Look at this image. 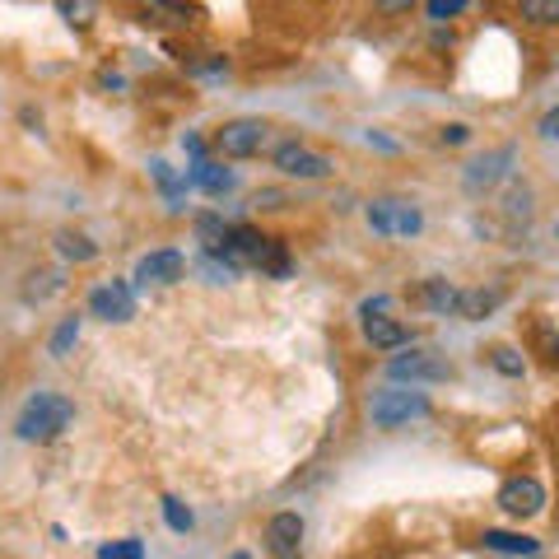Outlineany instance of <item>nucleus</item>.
I'll return each instance as SVG.
<instances>
[{"mask_svg":"<svg viewBox=\"0 0 559 559\" xmlns=\"http://www.w3.org/2000/svg\"><path fill=\"white\" fill-rule=\"evenodd\" d=\"M522 20H532L540 28L559 24V0H522Z\"/></svg>","mask_w":559,"mask_h":559,"instance_id":"nucleus-20","label":"nucleus"},{"mask_svg":"<svg viewBox=\"0 0 559 559\" xmlns=\"http://www.w3.org/2000/svg\"><path fill=\"white\" fill-rule=\"evenodd\" d=\"M364 341L373 349H401V345L415 341V331L396 318H364Z\"/></svg>","mask_w":559,"mask_h":559,"instance_id":"nucleus-11","label":"nucleus"},{"mask_svg":"<svg viewBox=\"0 0 559 559\" xmlns=\"http://www.w3.org/2000/svg\"><path fill=\"white\" fill-rule=\"evenodd\" d=\"M480 546L495 550V555H518V559H536L540 555V540L522 536V532H495V527L480 532Z\"/></svg>","mask_w":559,"mask_h":559,"instance_id":"nucleus-12","label":"nucleus"},{"mask_svg":"<svg viewBox=\"0 0 559 559\" xmlns=\"http://www.w3.org/2000/svg\"><path fill=\"white\" fill-rule=\"evenodd\" d=\"M503 164H513V150H495V154H485V159H476V164H466V187L471 191H485V187H495L503 173Z\"/></svg>","mask_w":559,"mask_h":559,"instance_id":"nucleus-13","label":"nucleus"},{"mask_svg":"<svg viewBox=\"0 0 559 559\" xmlns=\"http://www.w3.org/2000/svg\"><path fill=\"white\" fill-rule=\"evenodd\" d=\"M234 559H252V555H242V550H238V555H234Z\"/></svg>","mask_w":559,"mask_h":559,"instance_id":"nucleus-31","label":"nucleus"},{"mask_svg":"<svg viewBox=\"0 0 559 559\" xmlns=\"http://www.w3.org/2000/svg\"><path fill=\"white\" fill-rule=\"evenodd\" d=\"M388 378H392V382H411V388H419V382H443V378H452V369H448L439 355L411 349V355H396V359L388 364Z\"/></svg>","mask_w":559,"mask_h":559,"instance_id":"nucleus-7","label":"nucleus"},{"mask_svg":"<svg viewBox=\"0 0 559 559\" xmlns=\"http://www.w3.org/2000/svg\"><path fill=\"white\" fill-rule=\"evenodd\" d=\"M70 425H75V401L61 392H38L24 401L20 419H14V433L24 443H57Z\"/></svg>","mask_w":559,"mask_h":559,"instance_id":"nucleus-1","label":"nucleus"},{"mask_svg":"<svg viewBox=\"0 0 559 559\" xmlns=\"http://www.w3.org/2000/svg\"><path fill=\"white\" fill-rule=\"evenodd\" d=\"M457 299H462V289H452L448 280H425V285H419V294H415V304L419 308H429V312H457Z\"/></svg>","mask_w":559,"mask_h":559,"instance_id":"nucleus-15","label":"nucleus"},{"mask_svg":"<svg viewBox=\"0 0 559 559\" xmlns=\"http://www.w3.org/2000/svg\"><path fill=\"white\" fill-rule=\"evenodd\" d=\"M271 159H275V168L285 173V178H304V182H312V178H326V173L336 168V164L326 159V154L308 150L304 140H285V145H275Z\"/></svg>","mask_w":559,"mask_h":559,"instance_id":"nucleus-6","label":"nucleus"},{"mask_svg":"<svg viewBox=\"0 0 559 559\" xmlns=\"http://www.w3.org/2000/svg\"><path fill=\"white\" fill-rule=\"evenodd\" d=\"M98 559H145V546H140L135 536H127V540H108V546L98 550Z\"/></svg>","mask_w":559,"mask_h":559,"instance_id":"nucleus-23","label":"nucleus"},{"mask_svg":"<svg viewBox=\"0 0 559 559\" xmlns=\"http://www.w3.org/2000/svg\"><path fill=\"white\" fill-rule=\"evenodd\" d=\"M164 522H168V527L178 532V536H187L191 527H197V513H191L182 499H173V495H168V499H164Z\"/></svg>","mask_w":559,"mask_h":559,"instance_id":"nucleus-19","label":"nucleus"},{"mask_svg":"<svg viewBox=\"0 0 559 559\" xmlns=\"http://www.w3.org/2000/svg\"><path fill=\"white\" fill-rule=\"evenodd\" d=\"M555 234H559V224H555Z\"/></svg>","mask_w":559,"mask_h":559,"instance_id":"nucleus-32","label":"nucleus"},{"mask_svg":"<svg viewBox=\"0 0 559 559\" xmlns=\"http://www.w3.org/2000/svg\"><path fill=\"white\" fill-rule=\"evenodd\" d=\"M187 182H191V187H201L205 197H224V191H234V173L224 168V164H210V159H201V164H191Z\"/></svg>","mask_w":559,"mask_h":559,"instance_id":"nucleus-14","label":"nucleus"},{"mask_svg":"<svg viewBox=\"0 0 559 559\" xmlns=\"http://www.w3.org/2000/svg\"><path fill=\"white\" fill-rule=\"evenodd\" d=\"M182 150H187V154H191V159H197V164L205 159V145H201V135H187V140H182Z\"/></svg>","mask_w":559,"mask_h":559,"instance_id":"nucleus-30","label":"nucleus"},{"mask_svg":"<svg viewBox=\"0 0 559 559\" xmlns=\"http://www.w3.org/2000/svg\"><path fill=\"white\" fill-rule=\"evenodd\" d=\"M197 80H229V61L224 57H205V61H191L187 66Z\"/></svg>","mask_w":559,"mask_h":559,"instance_id":"nucleus-24","label":"nucleus"},{"mask_svg":"<svg viewBox=\"0 0 559 559\" xmlns=\"http://www.w3.org/2000/svg\"><path fill=\"white\" fill-rule=\"evenodd\" d=\"M57 252H61L66 261H80V266H84V261L98 257V242H90V238L75 234V229H61V234H57Z\"/></svg>","mask_w":559,"mask_h":559,"instance_id":"nucleus-18","label":"nucleus"},{"mask_svg":"<svg viewBox=\"0 0 559 559\" xmlns=\"http://www.w3.org/2000/svg\"><path fill=\"white\" fill-rule=\"evenodd\" d=\"M499 509L509 518H518V522L540 518L546 513V485H540L536 476H509L499 485Z\"/></svg>","mask_w":559,"mask_h":559,"instance_id":"nucleus-5","label":"nucleus"},{"mask_svg":"<svg viewBox=\"0 0 559 559\" xmlns=\"http://www.w3.org/2000/svg\"><path fill=\"white\" fill-rule=\"evenodd\" d=\"M429 20H457V14L466 10V0H429Z\"/></svg>","mask_w":559,"mask_h":559,"instance_id":"nucleus-25","label":"nucleus"},{"mask_svg":"<svg viewBox=\"0 0 559 559\" xmlns=\"http://www.w3.org/2000/svg\"><path fill=\"white\" fill-rule=\"evenodd\" d=\"M466 140H471V127H462V121L443 127V145H466Z\"/></svg>","mask_w":559,"mask_h":559,"instance_id":"nucleus-28","label":"nucleus"},{"mask_svg":"<svg viewBox=\"0 0 559 559\" xmlns=\"http://www.w3.org/2000/svg\"><path fill=\"white\" fill-rule=\"evenodd\" d=\"M388 308H392V299H388V294H378V299H364V318H388Z\"/></svg>","mask_w":559,"mask_h":559,"instance_id":"nucleus-27","label":"nucleus"},{"mask_svg":"<svg viewBox=\"0 0 559 559\" xmlns=\"http://www.w3.org/2000/svg\"><path fill=\"white\" fill-rule=\"evenodd\" d=\"M90 312L103 322H131L135 318V289L127 280H108V285H98L90 294Z\"/></svg>","mask_w":559,"mask_h":559,"instance_id":"nucleus-8","label":"nucleus"},{"mask_svg":"<svg viewBox=\"0 0 559 559\" xmlns=\"http://www.w3.org/2000/svg\"><path fill=\"white\" fill-rule=\"evenodd\" d=\"M266 131L271 127L257 117H234L215 131V150L224 159H252V154H261V145H266Z\"/></svg>","mask_w":559,"mask_h":559,"instance_id":"nucleus-4","label":"nucleus"},{"mask_svg":"<svg viewBox=\"0 0 559 559\" xmlns=\"http://www.w3.org/2000/svg\"><path fill=\"white\" fill-rule=\"evenodd\" d=\"M369 229L378 238H415L419 229H425V215H419L411 201L382 197V201H369Z\"/></svg>","mask_w":559,"mask_h":559,"instance_id":"nucleus-3","label":"nucleus"},{"mask_svg":"<svg viewBox=\"0 0 559 559\" xmlns=\"http://www.w3.org/2000/svg\"><path fill=\"white\" fill-rule=\"evenodd\" d=\"M75 341H80V318H61L57 336H51V355L66 359V355H70V345H75Z\"/></svg>","mask_w":559,"mask_h":559,"instance_id":"nucleus-22","label":"nucleus"},{"mask_svg":"<svg viewBox=\"0 0 559 559\" xmlns=\"http://www.w3.org/2000/svg\"><path fill=\"white\" fill-rule=\"evenodd\" d=\"M489 364H495V369L503 373V378H522V369H527V364H522V355L513 345H495L489 349Z\"/></svg>","mask_w":559,"mask_h":559,"instance_id":"nucleus-21","label":"nucleus"},{"mask_svg":"<svg viewBox=\"0 0 559 559\" xmlns=\"http://www.w3.org/2000/svg\"><path fill=\"white\" fill-rule=\"evenodd\" d=\"M503 304V289L495 285V289H462V299H457V318H466V322H480V318H489Z\"/></svg>","mask_w":559,"mask_h":559,"instance_id":"nucleus-16","label":"nucleus"},{"mask_svg":"<svg viewBox=\"0 0 559 559\" xmlns=\"http://www.w3.org/2000/svg\"><path fill=\"white\" fill-rule=\"evenodd\" d=\"M266 550H271V559H299L304 555V518L275 513L266 522Z\"/></svg>","mask_w":559,"mask_h":559,"instance_id":"nucleus-9","label":"nucleus"},{"mask_svg":"<svg viewBox=\"0 0 559 559\" xmlns=\"http://www.w3.org/2000/svg\"><path fill=\"white\" fill-rule=\"evenodd\" d=\"M57 10L66 14V24H75V28H90V14H94V5H84V0H80V5H70V0H61Z\"/></svg>","mask_w":559,"mask_h":559,"instance_id":"nucleus-26","label":"nucleus"},{"mask_svg":"<svg viewBox=\"0 0 559 559\" xmlns=\"http://www.w3.org/2000/svg\"><path fill=\"white\" fill-rule=\"evenodd\" d=\"M182 275H187V257L178 248H159V252L140 257V266H135L140 285H178Z\"/></svg>","mask_w":559,"mask_h":559,"instance_id":"nucleus-10","label":"nucleus"},{"mask_svg":"<svg viewBox=\"0 0 559 559\" xmlns=\"http://www.w3.org/2000/svg\"><path fill=\"white\" fill-rule=\"evenodd\" d=\"M540 135H546V140H559V108H550L546 117H540Z\"/></svg>","mask_w":559,"mask_h":559,"instance_id":"nucleus-29","label":"nucleus"},{"mask_svg":"<svg viewBox=\"0 0 559 559\" xmlns=\"http://www.w3.org/2000/svg\"><path fill=\"white\" fill-rule=\"evenodd\" d=\"M429 415V396L415 392V388H382L369 396V419L378 429H401L411 419H425Z\"/></svg>","mask_w":559,"mask_h":559,"instance_id":"nucleus-2","label":"nucleus"},{"mask_svg":"<svg viewBox=\"0 0 559 559\" xmlns=\"http://www.w3.org/2000/svg\"><path fill=\"white\" fill-rule=\"evenodd\" d=\"M257 271H261V275H271V280H289V275H294V257H289L285 242L271 238V242H266V252H261V261H257Z\"/></svg>","mask_w":559,"mask_h":559,"instance_id":"nucleus-17","label":"nucleus"}]
</instances>
